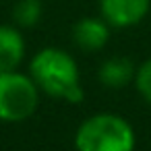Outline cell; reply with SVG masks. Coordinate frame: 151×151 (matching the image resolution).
Instances as JSON below:
<instances>
[{"instance_id": "cell-2", "label": "cell", "mask_w": 151, "mask_h": 151, "mask_svg": "<svg viewBox=\"0 0 151 151\" xmlns=\"http://www.w3.org/2000/svg\"><path fill=\"white\" fill-rule=\"evenodd\" d=\"M134 145L137 137L130 122L112 112L85 118L75 132L77 151H134Z\"/></svg>"}, {"instance_id": "cell-1", "label": "cell", "mask_w": 151, "mask_h": 151, "mask_svg": "<svg viewBox=\"0 0 151 151\" xmlns=\"http://www.w3.org/2000/svg\"><path fill=\"white\" fill-rule=\"evenodd\" d=\"M29 77L35 81L40 91L50 97H58L68 104H79L85 97L77 60L60 48L40 50L29 62Z\"/></svg>"}, {"instance_id": "cell-6", "label": "cell", "mask_w": 151, "mask_h": 151, "mask_svg": "<svg viewBox=\"0 0 151 151\" xmlns=\"http://www.w3.org/2000/svg\"><path fill=\"white\" fill-rule=\"evenodd\" d=\"M25 58V40L13 25H0V73L15 70Z\"/></svg>"}, {"instance_id": "cell-9", "label": "cell", "mask_w": 151, "mask_h": 151, "mask_svg": "<svg viewBox=\"0 0 151 151\" xmlns=\"http://www.w3.org/2000/svg\"><path fill=\"white\" fill-rule=\"evenodd\" d=\"M134 87L139 95L151 106V58L145 60L134 73Z\"/></svg>"}, {"instance_id": "cell-3", "label": "cell", "mask_w": 151, "mask_h": 151, "mask_svg": "<svg viewBox=\"0 0 151 151\" xmlns=\"http://www.w3.org/2000/svg\"><path fill=\"white\" fill-rule=\"evenodd\" d=\"M40 104V87L35 81L15 70L0 73V120L2 122H23L27 120Z\"/></svg>"}, {"instance_id": "cell-4", "label": "cell", "mask_w": 151, "mask_h": 151, "mask_svg": "<svg viewBox=\"0 0 151 151\" xmlns=\"http://www.w3.org/2000/svg\"><path fill=\"white\" fill-rule=\"evenodd\" d=\"M151 9V0H99V17L116 29L139 25Z\"/></svg>"}, {"instance_id": "cell-8", "label": "cell", "mask_w": 151, "mask_h": 151, "mask_svg": "<svg viewBox=\"0 0 151 151\" xmlns=\"http://www.w3.org/2000/svg\"><path fill=\"white\" fill-rule=\"evenodd\" d=\"M44 15L42 0H19L13 9V19L19 27H35Z\"/></svg>"}, {"instance_id": "cell-5", "label": "cell", "mask_w": 151, "mask_h": 151, "mask_svg": "<svg viewBox=\"0 0 151 151\" xmlns=\"http://www.w3.org/2000/svg\"><path fill=\"white\" fill-rule=\"evenodd\" d=\"M110 40V25L101 17H83L73 27V42L85 52L101 50Z\"/></svg>"}, {"instance_id": "cell-7", "label": "cell", "mask_w": 151, "mask_h": 151, "mask_svg": "<svg viewBox=\"0 0 151 151\" xmlns=\"http://www.w3.org/2000/svg\"><path fill=\"white\" fill-rule=\"evenodd\" d=\"M134 73H137V68L128 58L114 56V58H108L99 66L97 79L108 89H122V87H126L128 83L134 81Z\"/></svg>"}]
</instances>
